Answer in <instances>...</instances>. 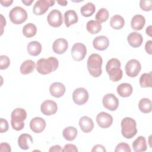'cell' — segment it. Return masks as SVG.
I'll list each match as a JSON object with an SVG mask.
<instances>
[{"label":"cell","instance_id":"obj_1","mask_svg":"<svg viewBox=\"0 0 152 152\" xmlns=\"http://www.w3.org/2000/svg\"><path fill=\"white\" fill-rule=\"evenodd\" d=\"M59 65V62L57 58L50 56L47 59L40 58L37 61L36 68L37 71L43 75L50 74L55 71Z\"/></svg>","mask_w":152,"mask_h":152},{"label":"cell","instance_id":"obj_2","mask_svg":"<svg viewBox=\"0 0 152 152\" xmlns=\"http://www.w3.org/2000/svg\"><path fill=\"white\" fill-rule=\"evenodd\" d=\"M103 59L97 53L91 54L87 59V66L90 74L93 77H99L102 73Z\"/></svg>","mask_w":152,"mask_h":152},{"label":"cell","instance_id":"obj_3","mask_svg":"<svg viewBox=\"0 0 152 152\" xmlns=\"http://www.w3.org/2000/svg\"><path fill=\"white\" fill-rule=\"evenodd\" d=\"M121 64L119 59L111 58L106 65V71L109 78L113 82H117L122 78V71L121 69Z\"/></svg>","mask_w":152,"mask_h":152},{"label":"cell","instance_id":"obj_4","mask_svg":"<svg viewBox=\"0 0 152 152\" xmlns=\"http://www.w3.org/2000/svg\"><path fill=\"white\" fill-rule=\"evenodd\" d=\"M122 136L127 139L133 138L137 133L136 121L130 117L124 118L121 123Z\"/></svg>","mask_w":152,"mask_h":152},{"label":"cell","instance_id":"obj_5","mask_svg":"<svg viewBox=\"0 0 152 152\" xmlns=\"http://www.w3.org/2000/svg\"><path fill=\"white\" fill-rule=\"evenodd\" d=\"M11 124L12 128L16 131H20L24 128V121L27 118V112L23 108H16L11 115Z\"/></svg>","mask_w":152,"mask_h":152},{"label":"cell","instance_id":"obj_6","mask_svg":"<svg viewBox=\"0 0 152 152\" xmlns=\"http://www.w3.org/2000/svg\"><path fill=\"white\" fill-rule=\"evenodd\" d=\"M9 18L15 24H21L26 21L27 12L22 7L17 6L12 8L9 12Z\"/></svg>","mask_w":152,"mask_h":152},{"label":"cell","instance_id":"obj_7","mask_svg":"<svg viewBox=\"0 0 152 152\" xmlns=\"http://www.w3.org/2000/svg\"><path fill=\"white\" fill-rule=\"evenodd\" d=\"M55 1L52 0H39L36 2L33 8V12L35 15L44 14L50 7L55 4Z\"/></svg>","mask_w":152,"mask_h":152},{"label":"cell","instance_id":"obj_8","mask_svg":"<svg viewBox=\"0 0 152 152\" xmlns=\"http://www.w3.org/2000/svg\"><path fill=\"white\" fill-rule=\"evenodd\" d=\"M126 74L130 77H135L140 73L141 69L140 62L135 59H132L127 62L125 66Z\"/></svg>","mask_w":152,"mask_h":152},{"label":"cell","instance_id":"obj_9","mask_svg":"<svg viewBox=\"0 0 152 152\" xmlns=\"http://www.w3.org/2000/svg\"><path fill=\"white\" fill-rule=\"evenodd\" d=\"M71 53L74 61H80L85 58L87 54L86 47L81 43H76L72 46Z\"/></svg>","mask_w":152,"mask_h":152},{"label":"cell","instance_id":"obj_10","mask_svg":"<svg viewBox=\"0 0 152 152\" xmlns=\"http://www.w3.org/2000/svg\"><path fill=\"white\" fill-rule=\"evenodd\" d=\"M88 97L89 95L87 90L83 87L76 88L72 93L73 101L77 105L85 104L88 101Z\"/></svg>","mask_w":152,"mask_h":152},{"label":"cell","instance_id":"obj_11","mask_svg":"<svg viewBox=\"0 0 152 152\" xmlns=\"http://www.w3.org/2000/svg\"><path fill=\"white\" fill-rule=\"evenodd\" d=\"M102 103L103 106L111 111L117 109L119 106V100L116 96L112 93H107L103 97Z\"/></svg>","mask_w":152,"mask_h":152},{"label":"cell","instance_id":"obj_12","mask_svg":"<svg viewBox=\"0 0 152 152\" xmlns=\"http://www.w3.org/2000/svg\"><path fill=\"white\" fill-rule=\"evenodd\" d=\"M47 21L50 26L53 27H60L63 23L62 13L56 9L52 10L48 15Z\"/></svg>","mask_w":152,"mask_h":152},{"label":"cell","instance_id":"obj_13","mask_svg":"<svg viewBox=\"0 0 152 152\" xmlns=\"http://www.w3.org/2000/svg\"><path fill=\"white\" fill-rule=\"evenodd\" d=\"M40 110L45 115H52L57 112L58 106L55 102L52 100H46L41 104Z\"/></svg>","mask_w":152,"mask_h":152},{"label":"cell","instance_id":"obj_14","mask_svg":"<svg viewBox=\"0 0 152 152\" xmlns=\"http://www.w3.org/2000/svg\"><path fill=\"white\" fill-rule=\"evenodd\" d=\"M96 121L100 128H107L110 127L113 123V117L108 113L101 112L97 114Z\"/></svg>","mask_w":152,"mask_h":152},{"label":"cell","instance_id":"obj_15","mask_svg":"<svg viewBox=\"0 0 152 152\" xmlns=\"http://www.w3.org/2000/svg\"><path fill=\"white\" fill-rule=\"evenodd\" d=\"M46 121L40 117L33 118L30 122V128L34 133H40L46 127Z\"/></svg>","mask_w":152,"mask_h":152},{"label":"cell","instance_id":"obj_16","mask_svg":"<svg viewBox=\"0 0 152 152\" xmlns=\"http://www.w3.org/2000/svg\"><path fill=\"white\" fill-rule=\"evenodd\" d=\"M68 47L67 40L64 38L56 39L53 43L52 49L53 52L57 54L61 55L64 53Z\"/></svg>","mask_w":152,"mask_h":152},{"label":"cell","instance_id":"obj_17","mask_svg":"<svg viewBox=\"0 0 152 152\" xmlns=\"http://www.w3.org/2000/svg\"><path fill=\"white\" fill-rule=\"evenodd\" d=\"M49 91L52 96L59 98L62 97L65 93V87L61 83L55 82L50 86Z\"/></svg>","mask_w":152,"mask_h":152},{"label":"cell","instance_id":"obj_18","mask_svg":"<svg viewBox=\"0 0 152 152\" xmlns=\"http://www.w3.org/2000/svg\"><path fill=\"white\" fill-rule=\"evenodd\" d=\"M109 45L108 38L105 36H99L95 37L93 41V47L98 50H106Z\"/></svg>","mask_w":152,"mask_h":152},{"label":"cell","instance_id":"obj_19","mask_svg":"<svg viewBox=\"0 0 152 152\" xmlns=\"http://www.w3.org/2000/svg\"><path fill=\"white\" fill-rule=\"evenodd\" d=\"M33 140L32 137L28 134H22L18 138V144L22 150H28L32 145Z\"/></svg>","mask_w":152,"mask_h":152},{"label":"cell","instance_id":"obj_20","mask_svg":"<svg viewBox=\"0 0 152 152\" xmlns=\"http://www.w3.org/2000/svg\"><path fill=\"white\" fill-rule=\"evenodd\" d=\"M79 125L82 131L85 133L91 132L94 128V123L93 120L87 116H82L80 119Z\"/></svg>","mask_w":152,"mask_h":152},{"label":"cell","instance_id":"obj_21","mask_svg":"<svg viewBox=\"0 0 152 152\" xmlns=\"http://www.w3.org/2000/svg\"><path fill=\"white\" fill-rule=\"evenodd\" d=\"M127 41L131 46L133 48H138L141 45L143 42V38L140 33L137 32H131L127 37Z\"/></svg>","mask_w":152,"mask_h":152},{"label":"cell","instance_id":"obj_22","mask_svg":"<svg viewBox=\"0 0 152 152\" xmlns=\"http://www.w3.org/2000/svg\"><path fill=\"white\" fill-rule=\"evenodd\" d=\"M145 19L144 17L140 14L135 15L131 19V26L133 30H141L144 26Z\"/></svg>","mask_w":152,"mask_h":152},{"label":"cell","instance_id":"obj_23","mask_svg":"<svg viewBox=\"0 0 152 152\" xmlns=\"http://www.w3.org/2000/svg\"><path fill=\"white\" fill-rule=\"evenodd\" d=\"M132 147L134 151L135 152H143L146 151L147 148V145L146 140L144 137H138L132 142Z\"/></svg>","mask_w":152,"mask_h":152},{"label":"cell","instance_id":"obj_24","mask_svg":"<svg viewBox=\"0 0 152 152\" xmlns=\"http://www.w3.org/2000/svg\"><path fill=\"white\" fill-rule=\"evenodd\" d=\"M78 18L77 14L74 10H69L64 13V22L66 27H69L78 22Z\"/></svg>","mask_w":152,"mask_h":152},{"label":"cell","instance_id":"obj_25","mask_svg":"<svg viewBox=\"0 0 152 152\" xmlns=\"http://www.w3.org/2000/svg\"><path fill=\"white\" fill-rule=\"evenodd\" d=\"M118 94L122 97H127L131 96L132 93V86L126 83H124L119 84L116 88Z\"/></svg>","mask_w":152,"mask_h":152},{"label":"cell","instance_id":"obj_26","mask_svg":"<svg viewBox=\"0 0 152 152\" xmlns=\"http://www.w3.org/2000/svg\"><path fill=\"white\" fill-rule=\"evenodd\" d=\"M42 45L37 41H31L27 45L28 53L31 56H37L42 51Z\"/></svg>","mask_w":152,"mask_h":152},{"label":"cell","instance_id":"obj_27","mask_svg":"<svg viewBox=\"0 0 152 152\" xmlns=\"http://www.w3.org/2000/svg\"><path fill=\"white\" fill-rule=\"evenodd\" d=\"M35 63L31 59L24 61L20 66V72L23 75H27L31 73L35 68Z\"/></svg>","mask_w":152,"mask_h":152},{"label":"cell","instance_id":"obj_28","mask_svg":"<svg viewBox=\"0 0 152 152\" xmlns=\"http://www.w3.org/2000/svg\"><path fill=\"white\" fill-rule=\"evenodd\" d=\"M124 24L125 20L120 15H115L112 16L110 20V26L115 30H119L122 28L124 26Z\"/></svg>","mask_w":152,"mask_h":152},{"label":"cell","instance_id":"obj_29","mask_svg":"<svg viewBox=\"0 0 152 152\" xmlns=\"http://www.w3.org/2000/svg\"><path fill=\"white\" fill-rule=\"evenodd\" d=\"M78 134L77 129L74 126H68L62 131V135L64 138L69 141H73L77 137Z\"/></svg>","mask_w":152,"mask_h":152},{"label":"cell","instance_id":"obj_30","mask_svg":"<svg viewBox=\"0 0 152 152\" xmlns=\"http://www.w3.org/2000/svg\"><path fill=\"white\" fill-rule=\"evenodd\" d=\"M138 108L142 113H150L152 109V103L151 100L148 98L141 99L138 103Z\"/></svg>","mask_w":152,"mask_h":152},{"label":"cell","instance_id":"obj_31","mask_svg":"<svg viewBox=\"0 0 152 152\" xmlns=\"http://www.w3.org/2000/svg\"><path fill=\"white\" fill-rule=\"evenodd\" d=\"M87 30L91 34H94L102 30V25L99 22L95 20H90L86 24Z\"/></svg>","mask_w":152,"mask_h":152},{"label":"cell","instance_id":"obj_32","mask_svg":"<svg viewBox=\"0 0 152 152\" xmlns=\"http://www.w3.org/2000/svg\"><path fill=\"white\" fill-rule=\"evenodd\" d=\"M96 11L95 5L92 2H87L81 7L80 11L83 16L88 17L91 16Z\"/></svg>","mask_w":152,"mask_h":152},{"label":"cell","instance_id":"obj_33","mask_svg":"<svg viewBox=\"0 0 152 152\" xmlns=\"http://www.w3.org/2000/svg\"><path fill=\"white\" fill-rule=\"evenodd\" d=\"M23 33L26 37L30 38L36 35L37 33L36 26L33 23L26 24L23 28Z\"/></svg>","mask_w":152,"mask_h":152},{"label":"cell","instance_id":"obj_34","mask_svg":"<svg viewBox=\"0 0 152 152\" xmlns=\"http://www.w3.org/2000/svg\"><path fill=\"white\" fill-rule=\"evenodd\" d=\"M140 84L141 87H152V79L151 72L143 73L139 80Z\"/></svg>","mask_w":152,"mask_h":152},{"label":"cell","instance_id":"obj_35","mask_svg":"<svg viewBox=\"0 0 152 152\" xmlns=\"http://www.w3.org/2000/svg\"><path fill=\"white\" fill-rule=\"evenodd\" d=\"M109 18V12L106 8H100L96 14V21L100 23L106 21Z\"/></svg>","mask_w":152,"mask_h":152},{"label":"cell","instance_id":"obj_36","mask_svg":"<svg viewBox=\"0 0 152 152\" xmlns=\"http://www.w3.org/2000/svg\"><path fill=\"white\" fill-rule=\"evenodd\" d=\"M10 65V59L7 55L0 56V69H5Z\"/></svg>","mask_w":152,"mask_h":152},{"label":"cell","instance_id":"obj_37","mask_svg":"<svg viewBox=\"0 0 152 152\" xmlns=\"http://www.w3.org/2000/svg\"><path fill=\"white\" fill-rule=\"evenodd\" d=\"M115 152H131V149L129 145L125 142H121L118 144L115 149Z\"/></svg>","mask_w":152,"mask_h":152},{"label":"cell","instance_id":"obj_38","mask_svg":"<svg viewBox=\"0 0 152 152\" xmlns=\"http://www.w3.org/2000/svg\"><path fill=\"white\" fill-rule=\"evenodd\" d=\"M140 8L145 11H150L152 8L151 0H141L140 1Z\"/></svg>","mask_w":152,"mask_h":152},{"label":"cell","instance_id":"obj_39","mask_svg":"<svg viewBox=\"0 0 152 152\" xmlns=\"http://www.w3.org/2000/svg\"><path fill=\"white\" fill-rule=\"evenodd\" d=\"M9 126L7 121L4 118L0 119V132L2 133L8 130Z\"/></svg>","mask_w":152,"mask_h":152},{"label":"cell","instance_id":"obj_40","mask_svg":"<svg viewBox=\"0 0 152 152\" xmlns=\"http://www.w3.org/2000/svg\"><path fill=\"white\" fill-rule=\"evenodd\" d=\"M63 152H77L78 149L77 147L72 144H68L65 145L62 149Z\"/></svg>","mask_w":152,"mask_h":152},{"label":"cell","instance_id":"obj_41","mask_svg":"<svg viewBox=\"0 0 152 152\" xmlns=\"http://www.w3.org/2000/svg\"><path fill=\"white\" fill-rule=\"evenodd\" d=\"M11 151V146L7 142H1L0 144V151L10 152Z\"/></svg>","mask_w":152,"mask_h":152},{"label":"cell","instance_id":"obj_42","mask_svg":"<svg viewBox=\"0 0 152 152\" xmlns=\"http://www.w3.org/2000/svg\"><path fill=\"white\" fill-rule=\"evenodd\" d=\"M106 151L104 147L101 144L95 145L91 150L92 152H106Z\"/></svg>","mask_w":152,"mask_h":152},{"label":"cell","instance_id":"obj_43","mask_svg":"<svg viewBox=\"0 0 152 152\" xmlns=\"http://www.w3.org/2000/svg\"><path fill=\"white\" fill-rule=\"evenodd\" d=\"M145 50L149 55L152 54V41L148 40L145 44Z\"/></svg>","mask_w":152,"mask_h":152},{"label":"cell","instance_id":"obj_44","mask_svg":"<svg viewBox=\"0 0 152 152\" xmlns=\"http://www.w3.org/2000/svg\"><path fill=\"white\" fill-rule=\"evenodd\" d=\"M12 2H13L12 0H5V1L1 0L0 1V3L1 4V5L2 6L6 7L10 6Z\"/></svg>","mask_w":152,"mask_h":152},{"label":"cell","instance_id":"obj_45","mask_svg":"<svg viewBox=\"0 0 152 152\" xmlns=\"http://www.w3.org/2000/svg\"><path fill=\"white\" fill-rule=\"evenodd\" d=\"M62 150L61 148V147L59 145H55L54 146L51 147L49 150V151H62Z\"/></svg>","mask_w":152,"mask_h":152},{"label":"cell","instance_id":"obj_46","mask_svg":"<svg viewBox=\"0 0 152 152\" xmlns=\"http://www.w3.org/2000/svg\"><path fill=\"white\" fill-rule=\"evenodd\" d=\"M1 35L3 33V29H4V27L6 25V20H5V18L4 17V16L1 14Z\"/></svg>","mask_w":152,"mask_h":152},{"label":"cell","instance_id":"obj_47","mask_svg":"<svg viewBox=\"0 0 152 152\" xmlns=\"http://www.w3.org/2000/svg\"><path fill=\"white\" fill-rule=\"evenodd\" d=\"M151 28H152L151 26V25H150L149 26H148V27H147L146 30H145L147 34H148V35L149 36H150V37H151V33H152Z\"/></svg>","mask_w":152,"mask_h":152},{"label":"cell","instance_id":"obj_48","mask_svg":"<svg viewBox=\"0 0 152 152\" xmlns=\"http://www.w3.org/2000/svg\"><path fill=\"white\" fill-rule=\"evenodd\" d=\"M33 2V0H24V1H22V2L23 4H24L26 6L30 5Z\"/></svg>","mask_w":152,"mask_h":152},{"label":"cell","instance_id":"obj_49","mask_svg":"<svg viewBox=\"0 0 152 152\" xmlns=\"http://www.w3.org/2000/svg\"><path fill=\"white\" fill-rule=\"evenodd\" d=\"M57 2L61 6H66V4H68V1H57Z\"/></svg>","mask_w":152,"mask_h":152}]
</instances>
